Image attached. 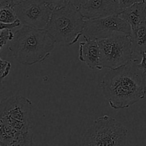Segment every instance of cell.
<instances>
[{"label": "cell", "instance_id": "cell-9", "mask_svg": "<svg viewBox=\"0 0 146 146\" xmlns=\"http://www.w3.org/2000/svg\"><path fill=\"white\" fill-rule=\"evenodd\" d=\"M78 8L86 20L119 15L123 11L119 0H85Z\"/></svg>", "mask_w": 146, "mask_h": 146}, {"label": "cell", "instance_id": "cell-1", "mask_svg": "<svg viewBox=\"0 0 146 146\" xmlns=\"http://www.w3.org/2000/svg\"><path fill=\"white\" fill-rule=\"evenodd\" d=\"M133 60L125 65L109 69L102 78L101 87L110 106L115 110L129 108L146 95V72Z\"/></svg>", "mask_w": 146, "mask_h": 146}, {"label": "cell", "instance_id": "cell-13", "mask_svg": "<svg viewBox=\"0 0 146 146\" xmlns=\"http://www.w3.org/2000/svg\"><path fill=\"white\" fill-rule=\"evenodd\" d=\"M130 37L134 54L141 55L146 50V24L132 29Z\"/></svg>", "mask_w": 146, "mask_h": 146}, {"label": "cell", "instance_id": "cell-16", "mask_svg": "<svg viewBox=\"0 0 146 146\" xmlns=\"http://www.w3.org/2000/svg\"><path fill=\"white\" fill-rule=\"evenodd\" d=\"M0 65H1V82H2L3 79L7 76L9 74L10 69L11 68V64L9 61L6 60L0 59Z\"/></svg>", "mask_w": 146, "mask_h": 146}, {"label": "cell", "instance_id": "cell-15", "mask_svg": "<svg viewBox=\"0 0 146 146\" xmlns=\"http://www.w3.org/2000/svg\"><path fill=\"white\" fill-rule=\"evenodd\" d=\"M0 49L1 51L4 46L14 38V34L11 31V29H0Z\"/></svg>", "mask_w": 146, "mask_h": 146}, {"label": "cell", "instance_id": "cell-4", "mask_svg": "<svg viewBox=\"0 0 146 146\" xmlns=\"http://www.w3.org/2000/svg\"><path fill=\"white\" fill-rule=\"evenodd\" d=\"M128 130L115 118L102 115L94 121L82 138V145L118 146L126 144Z\"/></svg>", "mask_w": 146, "mask_h": 146}, {"label": "cell", "instance_id": "cell-7", "mask_svg": "<svg viewBox=\"0 0 146 146\" xmlns=\"http://www.w3.org/2000/svg\"><path fill=\"white\" fill-rule=\"evenodd\" d=\"M131 25L119 15L86 20L84 29L85 39L98 40L117 35H131Z\"/></svg>", "mask_w": 146, "mask_h": 146}, {"label": "cell", "instance_id": "cell-12", "mask_svg": "<svg viewBox=\"0 0 146 146\" xmlns=\"http://www.w3.org/2000/svg\"><path fill=\"white\" fill-rule=\"evenodd\" d=\"M120 16L131 25L132 29L146 24L145 2L136 3L124 9Z\"/></svg>", "mask_w": 146, "mask_h": 146}, {"label": "cell", "instance_id": "cell-5", "mask_svg": "<svg viewBox=\"0 0 146 146\" xmlns=\"http://www.w3.org/2000/svg\"><path fill=\"white\" fill-rule=\"evenodd\" d=\"M0 121L21 132L32 131V104L22 96H14L1 100Z\"/></svg>", "mask_w": 146, "mask_h": 146}, {"label": "cell", "instance_id": "cell-18", "mask_svg": "<svg viewBox=\"0 0 146 146\" xmlns=\"http://www.w3.org/2000/svg\"><path fill=\"white\" fill-rule=\"evenodd\" d=\"M140 2H145V0H119L120 6L123 10L127 7H131L133 4Z\"/></svg>", "mask_w": 146, "mask_h": 146}, {"label": "cell", "instance_id": "cell-17", "mask_svg": "<svg viewBox=\"0 0 146 146\" xmlns=\"http://www.w3.org/2000/svg\"><path fill=\"white\" fill-rule=\"evenodd\" d=\"M44 1L53 10H54L68 4L69 0H44Z\"/></svg>", "mask_w": 146, "mask_h": 146}, {"label": "cell", "instance_id": "cell-3", "mask_svg": "<svg viewBox=\"0 0 146 146\" xmlns=\"http://www.w3.org/2000/svg\"><path fill=\"white\" fill-rule=\"evenodd\" d=\"M85 23L79 8L68 2L53 11L46 29L56 44L68 46L78 41L84 33Z\"/></svg>", "mask_w": 146, "mask_h": 146}, {"label": "cell", "instance_id": "cell-8", "mask_svg": "<svg viewBox=\"0 0 146 146\" xmlns=\"http://www.w3.org/2000/svg\"><path fill=\"white\" fill-rule=\"evenodd\" d=\"M14 9L23 25L36 29H46L54 11L44 0H27Z\"/></svg>", "mask_w": 146, "mask_h": 146}, {"label": "cell", "instance_id": "cell-11", "mask_svg": "<svg viewBox=\"0 0 146 146\" xmlns=\"http://www.w3.org/2000/svg\"><path fill=\"white\" fill-rule=\"evenodd\" d=\"M79 44L78 59L86 64L91 69L102 70L101 61V48L98 41L85 39Z\"/></svg>", "mask_w": 146, "mask_h": 146}, {"label": "cell", "instance_id": "cell-22", "mask_svg": "<svg viewBox=\"0 0 146 146\" xmlns=\"http://www.w3.org/2000/svg\"><path fill=\"white\" fill-rule=\"evenodd\" d=\"M85 0H69V2L72 3L73 4H74L76 7H79L81 6V4H82Z\"/></svg>", "mask_w": 146, "mask_h": 146}, {"label": "cell", "instance_id": "cell-19", "mask_svg": "<svg viewBox=\"0 0 146 146\" xmlns=\"http://www.w3.org/2000/svg\"><path fill=\"white\" fill-rule=\"evenodd\" d=\"M21 21L19 19H17L15 21L9 24H5V23H1L0 24V29H13L18 27L21 25Z\"/></svg>", "mask_w": 146, "mask_h": 146}, {"label": "cell", "instance_id": "cell-14", "mask_svg": "<svg viewBox=\"0 0 146 146\" xmlns=\"http://www.w3.org/2000/svg\"><path fill=\"white\" fill-rule=\"evenodd\" d=\"M17 19H18V17L14 9V6H0V21L1 23L9 24Z\"/></svg>", "mask_w": 146, "mask_h": 146}, {"label": "cell", "instance_id": "cell-2", "mask_svg": "<svg viewBox=\"0 0 146 146\" xmlns=\"http://www.w3.org/2000/svg\"><path fill=\"white\" fill-rule=\"evenodd\" d=\"M55 44L46 29L24 25L14 33L9 48L19 64L31 66L45 61L54 50Z\"/></svg>", "mask_w": 146, "mask_h": 146}, {"label": "cell", "instance_id": "cell-10", "mask_svg": "<svg viewBox=\"0 0 146 146\" xmlns=\"http://www.w3.org/2000/svg\"><path fill=\"white\" fill-rule=\"evenodd\" d=\"M34 134L32 131L21 132L14 129L5 123L0 121V145L27 146L33 145Z\"/></svg>", "mask_w": 146, "mask_h": 146}, {"label": "cell", "instance_id": "cell-6", "mask_svg": "<svg viewBox=\"0 0 146 146\" xmlns=\"http://www.w3.org/2000/svg\"><path fill=\"white\" fill-rule=\"evenodd\" d=\"M98 41L103 69H113L133 61L134 51L129 35L113 36Z\"/></svg>", "mask_w": 146, "mask_h": 146}, {"label": "cell", "instance_id": "cell-20", "mask_svg": "<svg viewBox=\"0 0 146 146\" xmlns=\"http://www.w3.org/2000/svg\"><path fill=\"white\" fill-rule=\"evenodd\" d=\"M27 0H0V6L2 5H10L14 6L17 4L23 2Z\"/></svg>", "mask_w": 146, "mask_h": 146}, {"label": "cell", "instance_id": "cell-21", "mask_svg": "<svg viewBox=\"0 0 146 146\" xmlns=\"http://www.w3.org/2000/svg\"><path fill=\"white\" fill-rule=\"evenodd\" d=\"M141 56H142V60H141V63L138 64V65L144 71L146 72V50L141 54Z\"/></svg>", "mask_w": 146, "mask_h": 146}]
</instances>
